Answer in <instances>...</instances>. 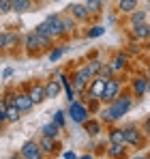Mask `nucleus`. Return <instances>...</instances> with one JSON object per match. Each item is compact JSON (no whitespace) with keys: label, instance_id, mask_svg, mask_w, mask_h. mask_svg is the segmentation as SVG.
Masks as SVG:
<instances>
[{"label":"nucleus","instance_id":"36","mask_svg":"<svg viewBox=\"0 0 150 159\" xmlns=\"http://www.w3.org/2000/svg\"><path fill=\"white\" fill-rule=\"evenodd\" d=\"M9 45V32H0V50H7Z\"/></svg>","mask_w":150,"mask_h":159},{"label":"nucleus","instance_id":"19","mask_svg":"<svg viewBox=\"0 0 150 159\" xmlns=\"http://www.w3.org/2000/svg\"><path fill=\"white\" fill-rule=\"evenodd\" d=\"M118 9L122 13H133L137 9V0H118Z\"/></svg>","mask_w":150,"mask_h":159},{"label":"nucleus","instance_id":"30","mask_svg":"<svg viewBox=\"0 0 150 159\" xmlns=\"http://www.w3.org/2000/svg\"><path fill=\"white\" fill-rule=\"evenodd\" d=\"M103 32H105V28H103V26L90 28V30H88V39H97V37H101V34H103Z\"/></svg>","mask_w":150,"mask_h":159},{"label":"nucleus","instance_id":"26","mask_svg":"<svg viewBox=\"0 0 150 159\" xmlns=\"http://www.w3.org/2000/svg\"><path fill=\"white\" fill-rule=\"evenodd\" d=\"M84 125H86V131L90 133V135H97V133H101V125L97 123V120H86Z\"/></svg>","mask_w":150,"mask_h":159},{"label":"nucleus","instance_id":"40","mask_svg":"<svg viewBox=\"0 0 150 159\" xmlns=\"http://www.w3.org/2000/svg\"><path fill=\"white\" fill-rule=\"evenodd\" d=\"M148 80H150V69H148Z\"/></svg>","mask_w":150,"mask_h":159},{"label":"nucleus","instance_id":"11","mask_svg":"<svg viewBox=\"0 0 150 159\" xmlns=\"http://www.w3.org/2000/svg\"><path fill=\"white\" fill-rule=\"evenodd\" d=\"M131 88H133V95H135V97H142V95L150 88V80L144 78V75H137V78L133 80Z\"/></svg>","mask_w":150,"mask_h":159},{"label":"nucleus","instance_id":"37","mask_svg":"<svg viewBox=\"0 0 150 159\" xmlns=\"http://www.w3.org/2000/svg\"><path fill=\"white\" fill-rule=\"evenodd\" d=\"M54 120H56L60 127H64V112H62V110H58V112H56V116H54Z\"/></svg>","mask_w":150,"mask_h":159},{"label":"nucleus","instance_id":"16","mask_svg":"<svg viewBox=\"0 0 150 159\" xmlns=\"http://www.w3.org/2000/svg\"><path fill=\"white\" fill-rule=\"evenodd\" d=\"M20 116H22V110L15 106V103L7 106V123H17V120H20Z\"/></svg>","mask_w":150,"mask_h":159},{"label":"nucleus","instance_id":"1","mask_svg":"<svg viewBox=\"0 0 150 159\" xmlns=\"http://www.w3.org/2000/svg\"><path fill=\"white\" fill-rule=\"evenodd\" d=\"M133 107V99H131V95H122V97H116L107 110H103L101 112V118L103 120H118V118H122L126 112Z\"/></svg>","mask_w":150,"mask_h":159},{"label":"nucleus","instance_id":"38","mask_svg":"<svg viewBox=\"0 0 150 159\" xmlns=\"http://www.w3.org/2000/svg\"><path fill=\"white\" fill-rule=\"evenodd\" d=\"M144 133L150 135V116H146V120H144Z\"/></svg>","mask_w":150,"mask_h":159},{"label":"nucleus","instance_id":"29","mask_svg":"<svg viewBox=\"0 0 150 159\" xmlns=\"http://www.w3.org/2000/svg\"><path fill=\"white\" fill-rule=\"evenodd\" d=\"M64 52H67V48H64V45H62V48H56V50H51V52H50V56H47V58L54 62V60H58V58H60Z\"/></svg>","mask_w":150,"mask_h":159},{"label":"nucleus","instance_id":"13","mask_svg":"<svg viewBox=\"0 0 150 159\" xmlns=\"http://www.w3.org/2000/svg\"><path fill=\"white\" fill-rule=\"evenodd\" d=\"M103 90H105V78H103V75H95V78H92V86H90V90H88V95H90V97H95V99H101Z\"/></svg>","mask_w":150,"mask_h":159},{"label":"nucleus","instance_id":"20","mask_svg":"<svg viewBox=\"0 0 150 159\" xmlns=\"http://www.w3.org/2000/svg\"><path fill=\"white\" fill-rule=\"evenodd\" d=\"M32 7V0H13V13H26Z\"/></svg>","mask_w":150,"mask_h":159},{"label":"nucleus","instance_id":"7","mask_svg":"<svg viewBox=\"0 0 150 159\" xmlns=\"http://www.w3.org/2000/svg\"><path fill=\"white\" fill-rule=\"evenodd\" d=\"M51 28V37L54 39H62V37H67V32H64V26H62V20H60V15H50L47 20H45Z\"/></svg>","mask_w":150,"mask_h":159},{"label":"nucleus","instance_id":"21","mask_svg":"<svg viewBox=\"0 0 150 159\" xmlns=\"http://www.w3.org/2000/svg\"><path fill=\"white\" fill-rule=\"evenodd\" d=\"M60 88H62V82H54L51 80L50 84L45 86V93H47V99H54L58 93H60Z\"/></svg>","mask_w":150,"mask_h":159},{"label":"nucleus","instance_id":"32","mask_svg":"<svg viewBox=\"0 0 150 159\" xmlns=\"http://www.w3.org/2000/svg\"><path fill=\"white\" fill-rule=\"evenodd\" d=\"M17 43H20V34H15V32H9V45H7V50H13Z\"/></svg>","mask_w":150,"mask_h":159},{"label":"nucleus","instance_id":"8","mask_svg":"<svg viewBox=\"0 0 150 159\" xmlns=\"http://www.w3.org/2000/svg\"><path fill=\"white\" fill-rule=\"evenodd\" d=\"M125 138H126V144H131V146H142L144 142H142V133L139 129L135 127V125H126L125 127Z\"/></svg>","mask_w":150,"mask_h":159},{"label":"nucleus","instance_id":"5","mask_svg":"<svg viewBox=\"0 0 150 159\" xmlns=\"http://www.w3.org/2000/svg\"><path fill=\"white\" fill-rule=\"evenodd\" d=\"M20 155H22L24 159H41V157H43V151H41L39 142H34V140H28L24 146H22Z\"/></svg>","mask_w":150,"mask_h":159},{"label":"nucleus","instance_id":"39","mask_svg":"<svg viewBox=\"0 0 150 159\" xmlns=\"http://www.w3.org/2000/svg\"><path fill=\"white\" fill-rule=\"evenodd\" d=\"M62 157H64V159H73V157H75V153H73V151H67Z\"/></svg>","mask_w":150,"mask_h":159},{"label":"nucleus","instance_id":"25","mask_svg":"<svg viewBox=\"0 0 150 159\" xmlns=\"http://www.w3.org/2000/svg\"><path fill=\"white\" fill-rule=\"evenodd\" d=\"M146 17H148V13L146 11H133L131 13V24H139V22H146Z\"/></svg>","mask_w":150,"mask_h":159},{"label":"nucleus","instance_id":"28","mask_svg":"<svg viewBox=\"0 0 150 159\" xmlns=\"http://www.w3.org/2000/svg\"><path fill=\"white\" fill-rule=\"evenodd\" d=\"M13 11V0H0V15H7Z\"/></svg>","mask_w":150,"mask_h":159},{"label":"nucleus","instance_id":"6","mask_svg":"<svg viewBox=\"0 0 150 159\" xmlns=\"http://www.w3.org/2000/svg\"><path fill=\"white\" fill-rule=\"evenodd\" d=\"M67 13L71 15V17H75L77 22H86L88 20V9H86V4H82V2H73V4H69L67 7Z\"/></svg>","mask_w":150,"mask_h":159},{"label":"nucleus","instance_id":"2","mask_svg":"<svg viewBox=\"0 0 150 159\" xmlns=\"http://www.w3.org/2000/svg\"><path fill=\"white\" fill-rule=\"evenodd\" d=\"M118 93H120V82L116 78H107L105 80V90H103V95H101V101L112 103V101L118 97Z\"/></svg>","mask_w":150,"mask_h":159},{"label":"nucleus","instance_id":"4","mask_svg":"<svg viewBox=\"0 0 150 159\" xmlns=\"http://www.w3.org/2000/svg\"><path fill=\"white\" fill-rule=\"evenodd\" d=\"M92 78H95V75H92L90 67H88V65H86V67H82V69H79V71L73 75V86H75V90H84V88H86V84H88Z\"/></svg>","mask_w":150,"mask_h":159},{"label":"nucleus","instance_id":"22","mask_svg":"<svg viewBox=\"0 0 150 159\" xmlns=\"http://www.w3.org/2000/svg\"><path fill=\"white\" fill-rule=\"evenodd\" d=\"M109 142H116V144H126L125 129H114V131L109 133Z\"/></svg>","mask_w":150,"mask_h":159},{"label":"nucleus","instance_id":"15","mask_svg":"<svg viewBox=\"0 0 150 159\" xmlns=\"http://www.w3.org/2000/svg\"><path fill=\"white\" fill-rule=\"evenodd\" d=\"M24 48L28 52L32 54L34 50H41V45H39V34H37V30H30L28 34L24 37Z\"/></svg>","mask_w":150,"mask_h":159},{"label":"nucleus","instance_id":"23","mask_svg":"<svg viewBox=\"0 0 150 159\" xmlns=\"http://www.w3.org/2000/svg\"><path fill=\"white\" fill-rule=\"evenodd\" d=\"M107 153H109V157H122V155H125V144H116V142H112Z\"/></svg>","mask_w":150,"mask_h":159},{"label":"nucleus","instance_id":"12","mask_svg":"<svg viewBox=\"0 0 150 159\" xmlns=\"http://www.w3.org/2000/svg\"><path fill=\"white\" fill-rule=\"evenodd\" d=\"M39 146H41L43 155H54V153H56V138H51V135H45V133H41Z\"/></svg>","mask_w":150,"mask_h":159},{"label":"nucleus","instance_id":"17","mask_svg":"<svg viewBox=\"0 0 150 159\" xmlns=\"http://www.w3.org/2000/svg\"><path fill=\"white\" fill-rule=\"evenodd\" d=\"M60 129H62V127H60L56 120H51V123H47V125L41 129V133H45V135H51V138H58V135H60Z\"/></svg>","mask_w":150,"mask_h":159},{"label":"nucleus","instance_id":"24","mask_svg":"<svg viewBox=\"0 0 150 159\" xmlns=\"http://www.w3.org/2000/svg\"><path fill=\"white\" fill-rule=\"evenodd\" d=\"M62 20V26H64V32L67 34H71L75 30V17H71V15H64V17H60Z\"/></svg>","mask_w":150,"mask_h":159},{"label":"nucleus","instance_id":"33","mask_svg":"<svg viewBox=\"0 0 150 159\" xmlns=\"http://www.w3.org/2000/svg\"><path fill=\"white\" fill-rule=\"evenodd\" d=\"M114 73H116V71L112 69V65H103V69H101L99 75H103V78L107 80V78H114Z\"/></svg>","mask_w":150,"mask_h":159},{"label":"nucleus","instance_id":"31","mask_svg":"<svg viewBox=\"0 0 150 159\" xmlns=\"http://www.w3.org/2000/svg\"><path fill=\"white\" fill-rule=\"evenodd\" d=\"M88 67H90L92 75H99V73H101V69H103V65H101L99 60H90V62H88Z\"/></svg>","mask_w":150,"mask_h":159},{"label":"nucleus","instance_id":"14","mask_svg":"<svg viewBox=\"0 0 150 159\" xmlns=\"http://www.w3.org/2000/svg\"><path fill=\"white\" fill-rule=\"evenodd\" d=\"M15 106L22 110V114L24 112H30L32 110V106H34V101L30 99V95L28 93H17V97H15Z\"/></svg>","mask_w":150,"mask_h":159},{"label":"nucleus","instance_id":"35","mask_svg":"<svg viewBox=\"0 0 150 159\" xmlns=\"http://www.w3.org/2000/svg\"><path fill=\"white\" fill-rule=\"evenodd\" d=\"M15 97H17V93H13V90H7L2 99L7 101V106H11V103H15Z\"/></svg>","mask_w":150,"mask_h":159},{"label":"nucleus","instance_id":"34","mask_svg":"<svg viewBox=\"0 0 150 159\" xmlns=\"http://www.w3.org/2000/svg\"><path fill=\"white\" fill-rule=\"evenodd\" d=\"M7 123V101L0 99V125Z\"/></svg>","mask_w":150,"mask_h":159},{"label":"nucleus","instance_id":"3","mask_svg":"<svg viewBox=\"0 0 150 159\" xmlns=\"http://www.w3.org/2000/svg\"><path fill=\"white\" fill-rule=\"evenodd\" d=\"M69 116H71L73 123H86V120H88V110L75 99V101L69 103Z\"/></svg>","mask_w":150,"mask_h":159},{"label":"nucleus","instance_id":"27","mask_svg":"<svg viewBox=\"0 0 150 159\" xmlns=\"http://www.w3.org/2000/svg\"><path fill=\"white\" fill-rule=\"evenodd\" d=\"M86 9L88 13H101V0H86Z\"/></svg>","mask_w":150,"mask_h":159},{"label":"nucleus","instance_id":"10","mask_svg":"<svg viewBox=\"0 0 150 159\" xmlns=\"http://www.w3.org/2000/svg\"><path fill=\"white\" fill-rule=\"evenodd\" d=\"M131 34H133V39H137V41H146L150 37V26L146 22H139V24H131Z\"/></svg>","mask_w":150,"mask_h":159},{"label":"nucleus","instance_id":"18","mask_svg":"<svg viewBox=\"0 0 150 159\" xmlns=\"http://www.w3.org/2000/svg\"><path fill=\"white\" fill-rule=\"evenodd\" d=\"M126 62H129V58H126L125 54H116L114 60H112V69H114V71H122L126 67Z\"/></svg>","mask_w":150,"mask_h":159},{"label":"nucleus","instance_id":"9","mask_svg":"<svg viewBox=\"0 0 150 159\" xmlns=\"http://www.w3.org/2000/svg\"><path fill=\"white\" fill-rule=\"evenodd\" d=\"M28 95H30V99L34 101V103H43L45 99H47V93H45V86L43 84H30L28 86Z\"/></svg>","mask_w":150,"mask_h":159}]
</instances>
